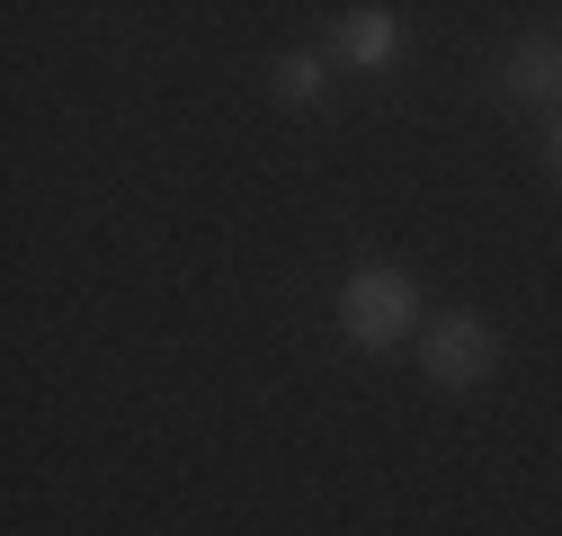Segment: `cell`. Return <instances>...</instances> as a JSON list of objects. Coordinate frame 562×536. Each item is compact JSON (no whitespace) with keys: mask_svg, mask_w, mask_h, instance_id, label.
<instances>
[{"mask_svg":"<svg viewBox=\"0 0 562 536\" xmlns=\"http://www.w3.org/2000/svg\"><path fill=\"white\" fill-rule=\"evenodd\" d=\"M339 331L358 349H402L411 331H419V287H411V268H348L339 278Z\"/></svg>","mask_w":562,"mask_h":536,"instance_id":"cell-1","label":"cell"},{"mask_svg":"<svg viewBox=\"0 0 562 536\" xmlns=\"http://www.w3.org/2000/svg\"><path fill=\"white\" fill-rule=\"evenodd\" d=\"M491 367H501V331H491L482 313H438L429 331H419V376L429 384L473 393V384H491Z\"/></svg>","mask_w":562,"mask_h":536,"instance_id":"cell-2","label":"cell"},{"mask_svg":"<svg viewBox=\"0 0 562 536\" xmlns=\"http://www.w3.org/2000/svg\"><path fill=\"white\" fill-rule=\"evenodd\" d=\"M393 45H402V19L375 10V0H367V10H339V19H330V54H339V63H358V72L393 63Z\"/></svg>","mask_w":562,"mask_h":536,"instance_id":"cell-3","label":"cell"},{"mask_svg":"<svg viewBox=\"0 0 562 536\" xmlns=\"http://www.w3.org/2000/svg\"><path fill=\"white\" fill-rule=\"evenodd\" d=\"M562 90V45L553 36H518L509 54V99H553Z\"/></svg>","mask_w":562,"mask_h":536,"instance_id":"cell-4","label":"cell"},{"mask_svg":"<svg viewBox=\"0 0 562 536\" xmlns=\"http://www.w3.org/2000/svg\"><path fill=\"white\" fill-rule=\"evenodd\" d=\"M268 90L286 99V108H313V99H322V54H286V63L268 72Z\"/></svg>","mask_w":562,"mask_h":536,"instance_id":"cell-5","label":"cell"},{"mask_svg":"<svg viewBox=\"0 0 562 536\" xmlns=\"http://www.w3.org/2000/svg\"><path fill=\"white\" fill-rule=\"evenodd\" d=\"M553 161H562V125H553Z\"/></svg>","mask_w":562,"mask_h":536,"instance_id":"cell-6","label":"cell"}]
</instances>
